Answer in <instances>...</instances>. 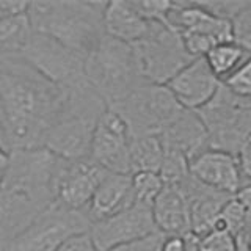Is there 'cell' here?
<instances>
[{"label":"cell","mask_w":251,"mask_h":251,"mask_svg":"<svg viewBox=\"0 0 251 251\" xmlns=\"http://www.w3.org/2000/svg\"><path fill=\"white\" fill-rule=\"evenodd\" d=\"M68 90L49 82L16 55H0V145L14 149L44 148L58 120Z\"/></svg>","instance_id":"1"},{"label":"cell","mask_w":251,"mask_h":251,"mask_svg":"<svg viewBox=\"0 0 251 251\" xmlns=\"http://www.w3.org/2000/svg\"><path fill=\"white\" fill-rule=\"evenodd\" d=\"M107 2L86 0H38L28 2L31 31L43 33L82 55H88L105 36Z\"/></svg>","instance_id":"2"},{"label":"cell","mask_w":251,"mask_h":251,"mask_svg":"<svg viewBox=\"0 0 251 251\" xmlns=\"http://www.w3.org/2000/svg\"><path fill=\"white\" fill-rule=\"evenodd\" d=\"M105 110V102L88 82L68 88L65 105L47 132L44 148L63 160L88 159L94 129Z\"/></svg>","instance_id":"3"},{"label":"cell","mask_w":251,"mask_h":251,"mask_svg":"<svg viewBox=\"0 0 251 251\" xmlns=\"http://www.w3.org/2000/svg\"><path fill=\"white\" fill-rule=\"evenodd\" d=\"M85 78L107 108L143 83L132 46L107 35L85 57Z\"/></svg>","instance_id":"4"},{"label":"cell","mask_w":251,"mask_h":251,"mask_svg":"<svg viewBox=\"0 0 251 251\" xmlns=\"http://www.w3.org/2000/svg\"><path fill=\"white\" fill-rule=\"evenodd\" d=\"M207 132V149L237 157L251 137V100L237 98L220 83L215 96L196 110Z\"/></svg>","instance_id":"5"},{"label":"cell","mask_w":251,"mask_h":251,"mask_svg":"<svg viewBox=\"0 0 251 251\" xmlns=\"http://www.w3.org/2000/svg\"><path fill=\"white\" fill-rule=\"evenodd\" d=\"M58 162L60 157L46 148L10 151L2 188L27 196L43 210L53 202V179Z\"/></svg>","instance_id":"6"},{"label":"cell","mask_w":251,"mask_h":251,"mask_svg":"<svg viewBox=\"0 0 251 251\" xmlns=\"http://www.w3.org/2000/svg\"><path fill=\"white\" fill-rule=\"evenodd\" d=\"M132 49L143 82L154 85H167L193 60L187 53L177 31L159 22H151L148 35L132 44Z\"/></svg>","instance_id":"7"},{"label":"cell","mask_w":251,"mask_h":251,"mask_svg":"<svg viewBox=\"0 0 251 251\" xmlns=\"http://www.w3.org/2000/svg\"><path fill=\"white\" fill-rule=\"evenodd\" d=\"M115 110L135 133H159L182 112L184 107L175 99L165 85L143 82L127 98L108 107Z\"/></svg>","instance_id":"8"},{"label":"cell","mask_w":251,"mask_h":251,"mask_svg":"<svg viewBox=\"0 0 251 251\" xmlns=\"http://www.w3.org/2000/svg\"><path fill=\"white\" fill-rule=\"evenodd\" d=\"M47 80L61 88H73L85 78V55L60 44L43 33L31 31L18 55Z\"/></svg>","instance_id":"9"},{"label":"cell","mask_w":251,"mask_h":251,"mask_svg":"<svg viewBox=\"0 0 251 251\" xmlns=\"http://www.w3.org/2000/svg\"><path fill=\"white\" fill-rule=\"evenodd\" d=\"M91 222L85 210L49 204L18 235L6 251H57L71 235L88 232Z\"/></svg>","instance_id":"10"},{"label":"cell","mask_w":251,"mask_h":251,"mask_svg":"<svg viewBox=\"0 0 251 251\" xmlns=\"http://www.w3.org/2000/svg\"><path fill=\"white\" fill-rule=\"evenodd\" d=\"M107 175L108 171L90 157L82 160L60 159L53 179V202L71 210H86Z\"/></svg>","instance_id":"11"},{"label":"cell","mask_w":251,"mask_h":251,"mask_svg":"<svg viewBox=\"0 0 251 251\" xmlns=\"http://www.w3.org/2000/svg\"><path fill=\"white\" fill-rule=\"evenodd\" d=\"M155 232L159 231L151 207L138 202H133L130 207L113 217L91 223L88 231L98 251H110L115 247L145 239Z\"/></svg>","instance_id":"12"},{"label":"cell","mask_w":251,"mask_h":251,"mask_svg":"<svg viewBox=\"0 0 251 251\" xmlns=\"http://www.w3.org/2000/svg\"><path fill=\"white\" fill-rule=\"evenodd\" d=\"M129 143L127 124L115 110L107 108L94 129L90 159L108 173L130 175Z\"/></svg>","instance_id":"13"},{"label":"cell","mask_w":251,"mask_h":251,"mask_svg":"<svg viewBox=\"0 0 251 251\" xmlns=\"http://www.w3.org/2000/svg\"><path fill=\"white\" fill-rule=\"evenodd\" d=\"M188 171L200 184L234 196L243 187L239 159L227 152L204 149L188 163Z\"/></svg>","instance_id":"14"},{"label":"cell","mask_w":251,"mask_h":251,"mask_svg":"<svg viewBox=\"0 0 251 251\" xmlns=\"http://www.w3.org/2000/svg\"><path fill=\"white\" fill-rule=\"evenodd\" d=\"M220 83L206 58L198 57L180 69L165 86L184 108L196 112L215 96Z\"/></svg>","instance_id":"15"},{"label":"cell","mask_w":251,"mask_h":251,"mask_svg":"<svg viewBox=\"0 0 251 251\" xmlns=\"http://www.w3.org/2000/svg\"><path fill=\"white\" fill-rule=\"evenodd\" d=\"M188 202L190 215V234L196 239L215 229L220 212L232 196L214 188L200 184L198 180L188 176L182 184H179Z\"/></svg>","instance_id":"16"},{"label":"cell","mask_w":251,"mask_h":251,"mask_svg":"<svg viewBox=\"0 0 251 251\" xmlns=\"http://www.w3.org/2000/svg\"><path fill=\"white\" fill-rule=\"evenodd\" d=\"M165 151H176L185 155L188 163L207 149V132L196 112L184 108L175 120L159 132Z\"/></svg>","instance_id":"17"},{"label":"cell","mask_w":251,"mask_h":251,"mask_svg":"<svg viewBox=\"0 0 251 251\" xmlns=\"http://www.w3.org/2000/svg\"><path fill=\"white\" fill-rule=\"evenodd\" d=\"M132 204V176L108 173L96 188L85 212L90 222L94 223L120 214Z\"/></svg>","instance_id":"18"},{"label":"cell","mask_w":251,"mask_h":251,"mask_svg":"<svg viewBox=\"0 0 251 251\" xmlns=\"http://www.w3.org/2000/svg\"><path fill=\"white\" fill-rule=\"evenodd\" d=\"M152 218L157 231L163 235H188L190 215L188 202L180 185H165L152 202Z\"/></svg>","instance_id":"19"},{"label":"cell","mask_w":251,"mask_h":251,"mask_svg":"<svg viewBox=\"0 0 251 251\" xmlns=\"http://www.w3.org/2000/svg\"><path fill=\"white\" fill-rule=\"evenodd\" d=\"M41 212L27 196L0 188V251L10 248L18 235Z\"/></svg>","instance_id":"20"},{"label":"cell","mask_w":251,"mask_h":251,"mask_svg":"<svg viewBox=\"0 0 251 251\" xmlns=\"http://www.w3.org/2000/svg\"><path fill=\"white\" fill-rule=\"evenodd\" d=\"M149 28L151 22L137 11L132 0L107 2L104 10V30L107 36L132 46L143 39Z\"/></svg>","instance_id":"21"},{"label":"cell","mask_w":251,"mask_h":251,"mask_svg":"<svg viewBox=\"0 0 251 251\" xmlns=\"http://www.w3.org/2000/svg\"><path fill=\"white\" fill-rule=\"evenodd\" d=\"M130 175L141 171L159 173L163 162V145L159 133H135L129 143Z\"/></svg>","instance_id":"22"},{"label":"cell","mask_w":251,"mask_h":251,"mask_svg":"<svg viewBox=\"0 0 251 251\" xmlns=\"http://www.w3.org/2000/svg\"><path fill=\"white\" fill-rule=\"evenodd\" d=\"M250 57L251 53H248L245 49H242L234 41L217 44L204 55L210 71L220 82H223L226 77H229Z\"/></svg>","instance_id":"23"},{"label":"cell","mask_w":251,"mask_h":251,"mask_svg":"<svg viewBox=\"0 0 251 251\" xmlns=\"http://www.w3.org/2000/svg\"><path fill=\"white\" fill-rule=\"evenodd\" d=\"M31 33L30 22L25 14L13 16L0 21V55H18L25 46Z\"/></svg>","instance_id":"24"},{"label":"cell","mask_w":251,"mask_h":251,"mask_svg":"<svg viewBox=\"0 0 251 251\" xmlns=\"http://www.w3.org/2000/svg\"><path fill=\"white\" fill-rule=\"evenodd\" d=\"M132 176V195L133 202L145 204V206L152 207V202L163 190V180L159 173L141 171L133 173Z\"/></svg>","instance_id":"25"},{"label":"cell","mask_w":251,"mask_h":251,"mask_svg":"<svg viewBox=\"0 0 251 251\" xmlns=\"http://www.w3.org/2000/svg\"><path fill=\"white\" fill-rule=\"evenodd\" d=\"M222 85L237 98L251 100V57L226 77Z\"/></svg>","instance_id":"26"},{"label":"cell","mask_w":251,"mask_h":251,"mask_svg":"<svg viewBox=\"0 0 251 251\" xmlns=\"http://www.w3.org/2000/svg\"><path fill=\"white\" fill-rule=\"evenodd\" d=\"M196 251H239L237 242L226 229H214L196 239Z\"/></svg>","instance_id":"27"},{"label":"cell","mask_w":251,"mask_h":251,"mask_svg":"<svg viewBox=\"0 0 251 251\" xmlns=\"http://www.w3.org/2000/svg\"><path fill=\"white\" fill-rule=\"evenodd\" d=\"M232 41L251 53V2L231 21Z\"/></svg>","instance_id":"28"},{"label":"cell","mask_w":251,"mask_h":251,"mask_svg":"<svg viewBox=\"0 0 251 251\" xmlns=\"http://www.w3.org/2000/svg\"><path fill=\"white\" fill-rule=\"evenodd\" d=\"M132 3L137 8V11L143 16L146 21L170 25L168 14L171 11L173 2H152V0H138L137 2V0H133Z\"/></svg>","instance_id":"29"},{"label":"cell","mask_w":251,"mask_h":251,"mask_svg":"<svg viewBox=\"0 0 251 251\" xmlns=\"http://www.w3.org/2000/svg\"><path fill=\"white\" fill-rule=\"evenodd\" d=\"M162 240H163V234L155 232L152 235H148L145 239L133 240L129 243H124V245L115 247L110 251H160Z\"/></svg>","instance_id":"30"},{"label":"cell","mask_w":251,"mask_h":251,"mask_svg":"<svg viewBox=\"0 0 251 251\" xmlns=\"http://www.w3.org/2000/svg\"><path fill=\"white\" fill-rule=\"evenodd\" d=\"M57 251H98L88 232H80L75 235H71L69 239L58 247Z\"/></svg>","instance_id":"31"},{"label":"cell","mask_w":251,"mask_h":251,"mask_svg":"<svg viewBox=\"0 0 251 251\" xmlns=\"http://www.w3.org/2000/svg\"><path fill=\"white\" fill-rule=\"evenodd\" d=\"M28 2H14V0H0V21L13 16L25 14Z\"/></svg>","instance_id":"32"},{"label":"cell","mask_w":251,"mask_h":251,"mask_svg":"<svg viewBox=\"0 0 251 251\" xmlns=\"http://www.w3.org/2000/svg\"><path fill=\"white\" fill-rule=\"evenodd\" d=\"M160 251H188V235H163Z\"/></svg>","instance_id":"33"},{"label":"cell","mask_w":251,"mask_h":251,"mask_svg":"<svg viewBox=\"0 0 251 251\" xmlns=\"http://www.w3.org/2000/svg\"><path fill=\"white\" fill-rule=\"evenodd\" d=\"M237 159L240 163V170H242L243 177L251 179V137L245 141V145L242 146Z\"/></svg>","instance_id":"34"},{"label":"cell","mask_w":251,"mask_h":251,"mask_svg":"<svg viewBox=\"0 0 251 251\" xmlns=\"http://www.w3.org/2000/svg\"><path fill=\"white\" fill-rule=\"evenodd\" d=\"M234 196L242 202V206L245 207L247 214H248V217H250V220H251V184L243 185Z\"/></svg>","instance_id":"35"},{"label":"cell","mask_w":251,"mask_h":251,"mask_svg":"<svg viewBox=\"0 0 251 251\" xmlns=\"http://www.w3.org/2000/svg\"><path fill=\"white\" fill-rule=\"evenodd\" d=\"M6 162H8V155L5 159H0V188L3 185V179H5V170H6Z\"/></svg>","instance_id":"36"},{"label":"cell","mask_w":251,"mask_h":251,"mask_svg":"<svg viewBox=\"0 0 251 251\" xmlns=\"http://www.w3.org/2000/svg\"><path fill=\"white\" fill-rule=\"evenodd\" d=\"M188 251H196V237L188 234Z\"/></svg>","instance_id":"37"},{"label":"cell","mask_w":251,"mask_h":251,"mask_svg":"<svg viewBox=\"0 0 251 251\" xmlns=\"http://www.w3.org/2000/svg\"><path fill=\"white\" fill-rule=\"evenodd\" d=\"M6 155H8V152H6L5 149L2 148V145H0V159H5Z\"/></svg>","instance_id":"38"},{"label":"cell","mask_w":251,"mask_h":251,"mask_svg":"<svg viewBox=\"0 0 251 251\" xmlns=\"http://www.w3.org/2000/svg\"><path fill=\"white\" fill-rule=\"evenodd\" d=\"M248 247H250V251H251V237H250V245Z\"/></svg>","instance_id":"39"},{"label":"cell","mask_w":251,"mask_h":251,"mask_svg":"<svg viewBox=\"0 0 251 251\" xmlns=\"http://www.w3.org/2000/svg\"><path fill=\"white\" fill-rule=\"evenodd\" d=\"M5 251H6V250H5Z\"/></svg>","instance_id":"40"}]
</instances>
